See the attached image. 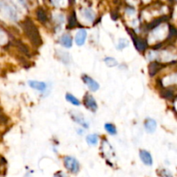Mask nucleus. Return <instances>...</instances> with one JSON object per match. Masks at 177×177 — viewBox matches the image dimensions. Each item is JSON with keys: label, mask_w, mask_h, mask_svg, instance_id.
Segmentation results:
<instances>
[{"label": "nucleus", "mask_w": 177, "mask_h": 177, "mask_svg": "<svg viewBox=\"0 0 177 177\" xmlns=\"http://www.w3.org/2000/svg\"><path fill=\"white\" fill-rule=\"evenodd\" d=\"M22 29L26 34V36L30 40V41L36 45L40 46L41 44V38L40 37L39 31L37 28V26L33 23L31 20L27 19L22 23Z\"/></svg>", "instance_id": "f257e3e1"}, {"label": "nucleus", "mask_w": 177, "mask_h": 177, "mask_svg": "<svg viewBox=\"0 0 177 177\" xmlns=\"http://www.w3.org/2000/svg\"><path fill=\"white\" fill-rule=\"evenodd\" d=\"M64 165L67 170H69L73 174H77L79 170V164L75 158L72 157H64Z\"/></svg>", "instance_id": "f03ea898"}, {"label": "nucleus", "mask_w": 177, "mask_h": 177, "mask_svg": "<svg viewBox=\"0 0 177 177\" xmlns=\"http://www.w3.org/2000/svg\"><path fill=\"white\" fill-rule=\"evenodd\" d=\"M82 79L92 92H95L99 88V85L98 84V82L95 81L93 79H92L91 77H89L87 75H83Z\"/></svg>", "instance_id": "7ed1b4c3"}, {"label": "nucleus", "mask_w": 177, "mask_h": 177, "mask_svg": "<svg viewBox=\"0 0 177 177\" xmlns=\"http://www.w3.org/2000/svg\"><path fill=\"white\" fill-rule=\"evenodd\" d=\"M84 104L88 109H90L93 112H95L97 110V108H98V105H97V103H96L95 99L93 98V96L88 95V94L86 95V97L84 98Z\"/></svg>", "instance_id": "20e7f679"}, {"label": "nucleus", "mask_w": 177, "mask_h": 177, "mask_svg": "<svg viewBox=\"0 0 177 177\" xmlns=\"http://www.w3.org/2000/svg\"><path fill=\"white\" fill-rule=\"evenodd\" d=\"M133 41H134V43H135V46L137 48L138 51L142 52V51H144L147 47H148V43L147 41L144 39L141 38V37H132Z\"/></svg>", "instance_id": "39448f33"}, {"label": "nucleus", "mask_w": 177, "mask_h": 177, "mask_svg": "<svg viewBox=\"0 0 177 177\" xmlns=\"http://www.w3.org/2000/svg\"><path fill=\"white\" fill-rule=\"evenodd\" d=\"M139 156H140V158H141L142 162L145 165H147V166H151L152 165V163H153L152 157H151V155L148 151H146V150H140Z\"/></svg>", "instance_id": "423d86ee"}, {"label": "nucleus", "mask_w": 177, "mask_h": 177, "mask_svg": "<svg viewBox=\"0 0 177 177\" xmlns=\"http://www.w3.org/2000/svg\"><path fill=\"white\" fill-rule=\"evenodd\" d=\"M86 35H87V33H86V29H79L78 33H77V35H76V37H75L76 44L79 45V46H82L85 43V41L86 39Z\"/></svg>", "instance_id": "0eeeda50"}, {"label": "nucleus", "mask_w": 177, "mask_h": 177, "mask_svg": "<svg viewBox=\"0 0 177 177\" xmlns=\"http://www.w3.org/2000/svg\"><path fill=\"white\" fill-rule=\"evenodd\" d=\"M144 127L148 132L152 133L157 129V122L152 118H148L144 123Z\"/></svg>", "instance_id": "6e6552de"}, {"label": "nucleus", "mask_w": 177, "mask_h": 177, "mask_svg": "<svg viewBox=\"0 0 177 177\" xmlns=\"http://www.w3.org/2000/svg\"><path fill=\"white\" fill-rule=\"evenodd\" d=\"M166 19H167V17H165V16H162V17L157 18L153 20V21H151V22H150V23L147 25L146 28H147L148 30L154 29L155 28H157L158 25H160L162 22H164Z\"/></svg>", "instance_id": "1a4fd4ad"}, {"label": "nucleus", "mask_w": 177, "mask_h": 177, "mask_svg": "<svg viewBox=\"0 0 177 177\" xmlns=\"http://www.w3.org/2000/svg\"><path fill=\"white\" fill-rule=\"evenodd\" d=\"M29 85L30 87L37 90V91H44L46 89V84L43 82H40V81H37V80H29Z\"/></svg>", "instance_id": "9d476101"}, {"label": "nucleus", "mask_w": 177, "mask_h": 177, "mask_svg": "<svg viewBox=\"0 0 177 177\" xmlns=\"http://www.w3.org/2000/svg\"><path fill=\"white\" fill-rule=\"evenodd\" d=\"M60 43L61 45H63L66 48H70L72 46L73 41H72V37L69 34H65L60 37Z\"/></svg>", "instance_id": "9b49d317"}, {"label": "nucleus", "mask_w": 177, "mask_h": 177, "mask_svg": "<svg viewBox=\"0 0 177 177\" xmlns=\"http://www.w3.org/2000/svg\"><path fill=\"white\" fill-rule=\"evenodd\" d=\"M161 68V65L160 63H158L157 61H153L150 64L149 66V72H150V76H154L158 71Z\"/></svg>", "instance_id": "f8f14e48"}, {"label": "nucleus", "mask_w": 177, "mask_h": 177, "mask_svg": "<svg viewBox=\"0 0 177 177\" xmlns=\"http://www.w3.org/2000/svg\"><path fill=\"white\" fill-rule=\"evenodd\" d=\"M37 18L38 21L41 22H42V23L47 22V19H48L47 13H46V11L42 8L37 9Z\"/></svg>", "instance_id": "ddd939ff"}, {"label": "nucleus", "mask_w": 177, "mask_h": 177, "mask_svg": "<svg viewBox=\"0 0 177 177\" xmlns=\"http://www.w3.org/2000/svg\"><path fill=\"white\" fill-rule=\"evenodd\" d=\"M105 129L106 131H107L109 134H111V135H115V134L117 133L116 127H115L112 124H105Z\"/></svg>", "instance_id": "4468645a"}, {"label": "nucleus", "mask_w": 177, "mask_h": 177, "mask_svg": "<svg viewBox=\"0 0 177 177\" xmlns=\"http://www.w3.org/2000/svg\"><path fill=\"white\" fill-rule=\"evenodd\" d=\"M66 99H67L68 102H70V103H72L73 105H80L79 99L75 98L74 96H73V95L70 94V93H67V94L66 95Z\"/></svg>", "instance_id": "2eb2a0df"}, {"label": "nucleus", "mask_w": 177, "mask_h": 177, "mask_svg": "<svg viewBox=\"0 0 177 177\" xmlns=\"http://www.w3.org/2000/svg\"><path fill=\"white\" fill-rule=\"evenodd\" d=\"M86 142L91 144V145H95L97 144L98 143V136L97 135H94V134H92V135H89L86 137Z\"/></svg>", "instance_id": "dca6fc26"}, {"label": "nucleus", "mask_w": 177, "mask_h": 177, "mask_svg": "<svg viewBox=\"0 0 177 177\" xmlns=\"http://www.w3.org/2000/svg\"><path fill=\"white\" fill-rule=\"evenodd\" d=\"M83 16L87 20H93L94 18V13L93 11L89 10V9H85L83 11Z\"/></svg>", "instance_id": "f3484780"}, {"label": "nucleus", "mask_w": 177, "mask_h": 177, "mask_svg": "<svg viewBox=\"0 0 177 177\" xmlns=\"http://www.w3.org/2000/svg\"><path fill=\"white\" fill-rule=\"evenodd\" d=\"M105 62L109 67H115V66L118 65L117 60L114 59V58H112V57H107V58H105Z\"/></svg>", "instance_id": "a211bd4d"}, {"label": "nucleus", "mask_w": 177, "mask_h": 177, "mask_svg": "<svg viewBox=\"0 0 177 177\" xmlns=\"http://www.w3.org/2000/svg\"><path fill=\"white\" fill-rule=\"evenodd\" d=\"M75 25H76V18H75V16L73 14V15L70 16V18H69V19H68V25H67V27H68L69 29H72V28L74 27Z\"/></svg>", "instance_id": "6ab92c4d"}, {"label": "nucleus", "mask_w": 177, "mask_h": 177, "mask_svg": "<svg viewBox=\"0 0 177 177\" xmlns=\"http://www.w3.org/2000/svg\"><path fill=\"white\" fill-rule=\"evenodd\" d=\"M176 35H177L176 29L174 28V27H170V29H169V39L176 37Z\"/></svg>", "instance_id": "aec40b11"}, {"label": "nucleus", "mask_w": 177, "mask_h": 177, "mask_svg": "<svg viewBox=\"0 0 177 177\" xmlns=\"http://www.w3.org/2000/svg\"><path fill=\"white\" fill-rule=\"evenodd\" d=\"M18 48H19V49L21 51H22L24 54H29V49H28V48H27V46H25L24 44H22V42H20L18 41Z\"/></svg>", "instance_id": "412c9836"}, {"label": "nucleus", "mask_w": 177, "mask_h": 177, "mask_svg": "<svg viewBox=\"0 0 177 177\" xmlns=\"http://www.w3.org/2000/svg\"><path fill=\"white\" fill-rule=\"evenodd\" d=\"M162 96H163V98H169L170 99V98H172V97H173V93L171 91H169V90H166V91L163 92Z\"/></svg>", "instance_id": "4be33fe9"}, {"label": "nucleus", "mask_w": 177, "mask_h": 177, "mask_svg": "<svg viewBox=\"0 0 177 177\" xmlns=\"http://www.w3.org/2000/svg\"><path fill=\"white\" fill-rule=\"evenodd\" d=\"M126 46H128V41H127L126 40H123V39L119 40V44H118V48H119V49L124 48H125Z\"/></svg>", "instance_id": "5701e85b"}, {"label": "nucleus", "mask_w": 177, "mask_h": 177, "mask_svg": "<svg viewBox=\"0 0 177 177\" xmlns=\"http://www.w3.org/2000/svg\"><path fill=\"white\" fill-rule=\"evenodd\" d=\"M160 175H161L162 177H173V176L170 174V172L168 171V170H166V169L162 170V172L160 173Z\"/></svg>", "instance_id": "b1692460"}, {"label": "nucleus", "mask_w": 177, "mask_h": 177, "mask_svg": "<svg viewBox=\"0 0 177 177\" xmlns=\"http://www.w3.org/2000/svg\"><path fill=\"white\" fill-rule=\"evenodd\" d=\"M55 177H63V176H59V175H56V176H55Z\"/></svg>", "instance_id": "393cba45"}]
</instances>
